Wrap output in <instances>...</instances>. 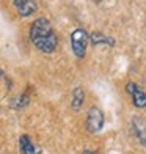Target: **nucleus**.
Here are the masks:
<instances>
[{"mask_svg": "<svg viewBox=\"0 0 146 154\" xmlns=\"http://www.w3.org/2000/svg\"><path fill=\"white\" fill-rule=\"evenodd\" d=\"M88 39L93 46H110V47L115 46V39L104 35L102 32H93L91 35H88Z\"/></svg>", "mask_w": 146, "mask_h": 154, "instance_id": "6e6552de", "label": "nucleus"}, {"mask_svg": "<svg viewBox=\"0 0 146 154\" xmlns=\"http://www.w3.org/2000/svg\"><path fill=\"white\" fill-rule=\"evenodd\" d=\"M132 134L137 137V140L143 146H146V121L141 116L132 118Z\"/></svg>", "mask_w": 146, "mask_h": 154, "instance_id": "423d86ee", "label": "nucleus"}, {"mask_svg": "<svg viewBox=\"0 0 146 154\" xmlns=\"http://www.w3.org/2000/svg\"><path fill=\"white\" fill-rule=\"evenodd\" d=\"M104 123H105V116H104V112L96 107L91 106L88 110V115H87V129L90 134H97L102 128H104Z\"/></svg>", "mask_w": 146, "mask_h": 154, "instance_id": "7ed1b4c3", "label": "nucleus"}, {"mask_svg": "<svg viewBox=\"0 0 146 154\" xmlns=\"http://www.w3.org/2000/svg\"><path fill=\"white\" fill-rule=\"evenodd\" d=\"M30 41L38 51L44 54H52L58 46V36L55 33L50 20L46 17H38L30 25Z\"/></svg>", "mask_w": 146, "mask_h": 154, "instance_id": "f257e3e1", "label": "nucleus"}, {"mask_svg": "<svg viewBox=\"0 0 146 154\" xmlns=\"http://www.w3.org/2000/svg\"><path fill=\"white\" fill-rule=\"evenodd\" d=\"M19 149L22 154H41V148L33 142L29 135H20L19 137Z\"/></svg>", "mask_w": 146, "mask_h": 154, "instance_id": "0eeeda50", "label": "nucleus"}, {"mask_svg": "<svg viewBox=\"0 0 146 154\" xmlns=\"http://www.w3.org/2000/svg\"><path fill=\"white\" fill-rule=\"evenodd\" d=\"M29 102H30V96L27 94V93H22L20 96H17V97H14V99H13L11 107H13V109H16V110H19V109H25L27 106H29Z\"/></svg>", "mask_w": 146, "mask_h": 154, "instance_id": "9d476101", "label": "nucleus"}, {"mask_svg": "<svg viewBox=\"0 0 146 154\" xmlns=\"http://www.w3.org/2000/svg\"><path fill=\"white\" fill-rule=\"evenodd\" d=\"M94 2H96V3H101V2H102V0H94Z\"/></svg>", "mask_w": 146, "mask_h": 154, "instance_id": "ddd939ff", "label": "nucleus"}, {"mask_svg": "<svg viewBox=\"0 0 146 154\" xmlns=\"http://www.w3.org/2000/svg\"><path fill=\"white\" fill-rule=\"evenodd\" d=\"M83 102H85V91H83V88L77 87L72 90V97H71V107L79 112L83 106Z\"/></svg>", "mask_w": 146, "mask_h": 154, "instance_id": "1a4fd4ad", "label": "nucleus"}, {"mask_svg": "<svg viewBox=\"0 0 146 154\" xmlns=\"http://www.w3.org/2000/svg\"><path fill=\"white\" fill-rule=\"evenodd\" d=\"M13 5H14L16 11L22 17H29V16H32L33 13L38 10L36 0H14Z\"/></svg>", "mask_w": 146, "mask_h": 154, "instance_id": "39448f33", "label": "nucleus"}, {"mask_svg": "<svg viewBox=\"0 0 146 154\" xmlns=\"http://www.w3.org/2000/svg\"><path fill=\"white\" fill-rule=\"evenodd\" d=\"M126 91L130 96L132 104L137 109H146V93L140 85H137L135 82H127L126 83Z\"/></svg>", "mask_w": 146, "mask_h": 154, "instance_id": "20e7f679", "label": "nucleus"}, {"mask_svg": "<svg viewBox=\"0 0 146 154\" xmlns=\"http://www.w3.org/2000/svg\"><path fill=\"white\" fill-rule=\"evenodd\" d=\"M2 77H5V72H3V69H0V79H2Z\"/></svg>", "mask_w": 146, "mask_h": 154, "instance_id": "f8f14e48", "label": "nucleus"}, {"mask_svg": "<svg viewBox=\"0 0 146 154\" xmlns=\"http://www.w3.org/2000/svg\"><path fill=\"white\" fill-rule=\"evenodd\" d=\"M88 43V32L85 29H75L71 33V49L77 58H85Z\"/></svg>", "mask_w": 146, "mask_h": 154, "instance_id": "f03ea898", "label": "nucleus"}, {"mask_svg": "<svg viewBox=\"0 0 146 154\" xmlns=\"http://www.w3.org/2000/svg\"><path fill=\"white\" fill-rule=\"evenodd\" d=\"M82 154H94V152H93V151H90V149H85Z\"/></svg>", "mask_w": 146, "mask_h": 154, "instance_id": "9b49d317", "label": "nucleus"}]
</instances>
